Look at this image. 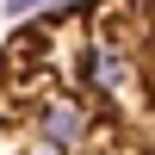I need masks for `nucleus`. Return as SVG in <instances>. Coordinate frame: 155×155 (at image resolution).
<instances>
[{"label": "nucleus", "instance_id": "1", "mask_svg": "<svg viewBox=\"0 0 155 155\" xmlns=\"http://www.w3.org/2000/svg\"><path fill=\"white\" fill-rule=\"evenodd\" d=\"M0 155H155V0H62L0 44Z\"/></svg>", "mask_w": 155, "mask_h": 155}]
</instances>
